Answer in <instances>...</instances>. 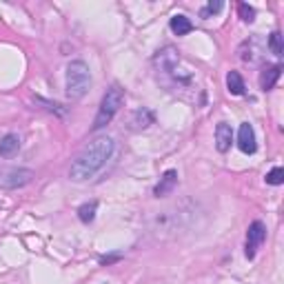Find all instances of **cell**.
Listing matches in <instances>:
<instances>
[{
    "instance_id": "1",
    "label": "cell",
    "mask_w": 284,
    "mask_h": 284,
    "mask_svg": "<svg viewBox=\"0 0 284 284\" xmlns=\"http://www.w3.org/2000/svg\"><path fill=\"white\" fill-rule=\"evenodd\" d=\"M113 149H115V144L109 136H100V138H96V140H91L80 151L78 158L71 162V169H69L71 180L82 182V180L93 178L106 164V160L113 155Z\"/></svg>"
},
{
    "instance_id": "2",
    "label": "cell",
    "mask_w": 284,
    "mask_h": 284,
    "mask_svg": "<svg viewBox=\"0 0 284 284\" xmlns=\"http://www.w3.org/2000/svg\"><path fill=\"white\" fill-rule=\"evenodd\" d=\"M65 84H67V96L71 100H80L91 89V71H89L87 62L71 60L69 67H67Z\"/></svg>"
},
{
    "instance_id": "3",
    "label": "cell",
    "mask_w": 284,
    "mask_h": 284,
    "mask_svg": "<svg viewBox=\"0 0 284 284\" xmlns=\"http://www.w3.org/2000/svg\"><path fill=\"white\" fill-rule=\"evenodd\" d=\"M122 102H124V91L120 89V84H111V87L106 89L102 102H100V109H98L96 120H93V124H91V131H100V129H105L106 124L113 120V115L120 111Z\"/></svg>"
},
{
    "instance_id": "4",
    "label": "cell",
    "mask_w": 284,
    "mask_h": 284,
    "mask_svg": "<svg viewBox=\"0 0 284 284\" xmlns=\"http://www.w3.org/2000/svg\"><path fill=\"white\" fill-rule=\"evenodd\" d=\"M34 180V171L31 169H16V171H9L4 178H0V186L4 189H20L27 186Z\"/></svg>"
},
{
    "instance_id": "5",
    "label": "cell",
    "mask_w": 284,
    "mask_h": 284,
    "mask_svg": "<svg viewBox=\"0 0 284 284\" xmlns=\"http://www.w3.org/2000/svg\"><path fill=\"white\" fill-rule=\"evenodd\" d=\"M264 240H266V226L262 222H253L247 233V257L255 255V251L262 247Z\"/></svg>"
},
{
    "instance_id": "6",
    "label": "cell",
    "mask_w": 284,
    "mask_h": 284,
    "mask_svg": "<svg viewBox=\"0 0 284 284\" xmlns=\"http://www.w3.org/2000/svg\"><path fill=\"white\" fill-rule=\"evenodd\" d=\"M238 146L242 153H255L257 144H255V131L248 122L240 124V131H238Z\"/></svg>"
},
{
    "instance_id": "7",
    "label": "cell",
    "mask_w": 284,
    "mask_h": 284,
    "mask_svg": "<svg viewBox=\"0 0 284 284\" xmlns=\"http://www.w3.org/2000/svg\"><path fill=\"white\" fill-rule=\"evenodd\" d=\"M231 142H233V129H231V124L220 122L215 127V149L220 153H226L231 149Z\"/></svg>"
},
{
    "instance_id": "8",
    "label": "cell",
    "mask_w": 284,
    "mask_h": 284,
    "mask_svg": "<svg viewBox=\"0 0 284 284\" xmlns=\"http://www.w3.org/2000/svg\"><path fill=\"white\" fill-rule=\"evenodd\" d=\"M176 184H178V171L176 169H169V171L160 178L158 184H155L153 195L155 198H164V195H169L173 189H176Z\"/></svg>"
},
{
    "instance_id": "9",
    "label": "cell",
    "mask_w": 284,
    "mask_h": 284,
    "mask_svg": "<svg viewBox=\"0 0 284 284\" xmlns=\"http://www.w3.org/2000/svg\"><path fill=\"white\" fill-rule=\"evenodd\" d=\"M240 58L244 62H257L262 58V49H260V40L257 38H251L240 47Z\"/></svg>"
},
{
    "instance_id": "10",
    "label": "cell",
    "mask_w": 284,
    "mask_h": 284,
    "mask_svg": "<svg viewBox=\"0 0 284 284\" xmlns=\"http://www.w3.org/2000/svg\"><path fill=\"white\" fill-rule=\"evenodd\" d=\"M20 151V138L16 133H7L0 138V155L2 158H13Z\"/></svg>"
},
{
    "instance_id": "11",
    "label": "cell",
    "mask_w": 284,
    "mask_h": 284,
    "mask_svg": "<svg viewBox=\"0 0 284 284\" xmlns=\"http://www.w3.org/2000/svg\"><path fill=\"white\" fill-rule=\"evenodd\" d=\"M280 75H282V67L280 65L266 67V69L262 71V75H260V87L264 89V91H271V89L275 87V82L280 80Z\"/></svg>"
},
{
    "instance_id": "12",
    "label": "cell",
    "mask_w": 284,
    "mask_h": 284,
    "mask_svg": "<svg viewBox=\"0 0 284 284\" xmlns=\"http://www.w3.org/2000/svg\"><path fill=\"white\" fill-rule=\"evenodd\" d=\"M191 29H193V22H191L186 16L178 13V16L171 18V31L176 36H186V34H191Z\"/></svg>"
},
{
    "instance_id": "13",
    "label": "cell",
    "mask_w": 284,
    "mask_h": 284,
    "mask_svg": "<svg viewBox=\"0 0 284 284\" xmlns=\"http://www.w3.org/2000/svg\"><path fill=\"white\" fill-rule=\"evenodd\" d=\"M226 87H229V91L233 93V96H242V93H244L242 75H240L238 71H229V73H226Z\"/></svg>"
},
{
    "instance_id": "14",
    "label": "cell",
    "mask_w": 284,
    "mask_h": 284,
    "mask_svg": "<svg viewBox=\"0 0 284 284\" xmlns=\"http://www.w3.org/2000/svg\"><path fill=\"white\" fill-rule=\"evenodd\" d=\"M133 124H136L138 129H146L149 124H153V113H151L149 109H138L136 113H133Z\"/></svg>"
},
{
    "instance_id": "15",
    "label": "cell",
    "mask_w": 284,
    "mask_h": 284,
    "mask_svg": "<svg viewBox=\"0 0 284 284\" xmlns=\"http://www.w3.org/2000/svg\"><path fill=\"white\" fill-rule=\"evenodd\" d=\"M96 211H98V202H87V204H82V207L78 209L80 222H84V224L93 222V217H96Z\"/></svg>"
},
{
    "instance_id": "16",
    "label": "cell",
    "mask_w": 284,
    "mask_h": 284,
    "mask_svg": "<svg viewBox=\"0 0 284 284\" xmlns=\"http://www.w3.org/2000/svg\"><path fill=\"white\" fill-rule=\"evenodd\" d=\"M269 49H271V53H273V56H278V58L284 53L282 34H280V31H273V34L269 36Z\"/></svg>"
},
{
    "instance_id": "17",
    "label": "cell",
    "mask_w": 284,
    "mask_h": 284,
    "mask_svg": "<svg viewBox=\"0 0 284 284\" xmlns=\"http://www.w3.org/2000/svg\"><path fill=\"white\" fill-rule=\"evenodd\" d=\"M238 13H240V18H242L244 22H253V20H255V9H253L251 4H247V2H240L238 4Z\"/></svg>"
},
{
    "instance_id": "18",
    "label": "cell",
    "mask_w": 284,
    "mask_h": 284,
    "mask_svg": "<svg viewBox=\"0 0 284 284\" xmlns=\"http://www.w3.org/2000/svg\"><path fill=\"white\" fill-rule=\"evenodd\" d=\"M266 182H269V184H273V186L282 184V182H284V169L282 167L271 169V171L266 173Z\"/></svg>"
},
{
    "instance_id": "19",
    "label": "cell",
    "mask_w": 284,
    "mask_h": 284,
    "mask_svg": "<svg viewBox=\"0 0 284 284\" xmlns=\"http://www.w3.org/2000/svg\"><path fill=\"white\" fill-rule=\"evenodd\" d=\"M222 7H224V4H222L220 0H211V2H209L207 7L202 9V18H209V16H211V13H217V11H222Z\"/></svg>"
},
{
    "instance_id": "20",
    "label": "cell",
    "mask_w": 284,
    "mask_h": 284,
    "mask_svg": "<svg viewBox=\"0 0 284 284\" xmlns=\"http://www.w3.org/2000/svg\"><path fill=\"white\" fill-rule=\"evenodd\" d=\"M122 260V255L120 253H115V255H105V257H100V264H113V262H120Z\"/></svg>"
}]
</instances>
